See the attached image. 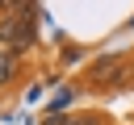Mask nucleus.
Wrapping results in <instances>:
<instances>
[{
	"mask_svg": "<svg viewBox=\"0 0 134 125\" xmlns=\"http://www.w3.org/2000/svg\"><path fill=\"white\" fill-rule=\"evenodd\" d=\"M121 67H126V54H105V58H96V63L88 67V83H92V88H109Z\"/></svg>",
	"mask_w": 134,
	"mask_h": 125,
	"instance_id": "obj_1",
	"label": "nucleus"
},
{
	"mask_svg": "<svg viewBox=\"0 0 134 125\" xmlns=\"http://www.w3.org/2000/svg\"><path fill=\"white\" fill-rule=\"evenodd\" d=\"M17 71H21V54L0 50V83H13V79H17Z\"/></svg>",
	"mask_w": 134,
	"mask_h": 125,
	"instance_id": "obj_2",
	"label": "nucleus"
},
{
	"mask_svg": "<svg viewBox=\"0 0 134 125\" xmlns=\"http://www.w3.org/2000/svg\"><path fill=\"white\" fill-rule=\"evenodd\" d=\"M71 117H50V121H42V125H67Z\"/></svg>",
	"mask_w": 134,
	"mask_h": 125,
	"instance_id": "obj_4",
	"label": "nucleus"
},
{
	"mask_svg": "<svg viewBox=\"0 0 134 125\" xmlns=\"http://www.w3.org/2000/svg\"><path fill=\"white\" fill-rule=\"evenodd\" d=\"M67 125H105V121H100V113H80V117H71Z\"/></svg>",
	"mask_w": 134,
	"mask_h": 125,
	"instance_id": "obj_3",
	"label": "nucleus"
}]
</instances>
